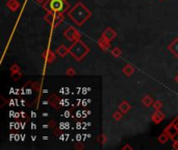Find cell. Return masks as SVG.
<instances>
[{"mask_svg":"<svg viewBox=\"0 0 178 150\" xmlns=\"http://www.w3.org/2000/svg\"><path fill=\"white\" fill-rule=\"evenodd\" d=\"M122 72L126 75V76H131V75L133 74V72H134L133 66L129 65V64L128 65H125L123 67V69H122Z\"/></svg>","mask_w":178,"mask_h":150,"instance_id":"9a60e30c","label":"cell"},{"mask_svg":"<svg viewBox=\"0 0 178 150\" xmlns=\"http://www.w3.org/2000/svg\"><path fill=\"white\" fill-rule=\"evenodd\" d=\"M69 8L70 4L66 0H46V2L43 4V8L48 13L64 14Z\"/></svg>","mask_w":178,"mask_h":150,"instance_id":"3957f363","label":"cell"},{"mask_svg":"<svg viewBox=\"0 0 178 150\" xmlns=\"http://www.w3.org/2000/svg\"><path fill=\"white\" fill-rule=\"evenodd\" d=\"M64 36L67 40H69L70 42H75V41L80 40L81 34H80V32L75 28V27H73V26H69L67 29H65Z\"/></svg>","mask_w":178,"mask_h":150,"instance_id":"8992f818","label":"cell"},{"mask_svg":"<svg viewBox=\"0 0 178 150\" xmlns=\"http://www.w3.org/2000/svg\"><path fill=\"white\" fill-rule=\"evenodd\" d=\"M123 149H124V150H126V149L132 150V147H131V146H130V145H128V144H127V145H125V146H124V147H123Z\"/></svg>","mask_w":178,"mask_h":150,"instance_id":"d4e9b609","label":"cell"},{"mask_svg":"<svg viewBox=\"0 0 178 150\" xmlns=\"http://www.w3.org/2000/svg\"></svg>","mask_w":178,"mask_h":150,"instance_id":"4dcf8cb0","label":"cell"},{"mask_svg":"<svg viewBox=\"0 0 178 150\" xmlns=\"http://www.w3.org/2000/svg\"><path fill=\"white\" fill-rule=\"evenodd\" d=\"M151 119L155 124H159L160 122H163L165 120V114L160 109H156L154 111V114L151 116Z\"/></svg>","mask_w":178,"mask_h":150,"instance_id":"ba28073f","label":"cell"},{"mask_svg":"<svg viewBox=\"0 0 178 150\" xmlns=\"http://www.w3.org/2000/svg\"><path fill=\"white\" fill-rule=\"evenodd\" d=\"M42 56H43V58H44L47 64H51L55 60V53L51 49H47L46 51L43 52Z\"/></svg>","mask_w":178,"mask_h":150,"instance_id":"9c48e42d","label":"cell"},{"mask_svg":"<svg viewBox=\"0 0 178 150\" xmlns=\"http://www.w3.org/2000/svg\"><path fill=\"white\" fill-rule=\"evenodd\" d=\"M98 46L100 47L103 51H107V50L111 48V42L107 41L106 39H104V38L101 36V39L98 41Z\"/></svg>","mask_w":178,"mask_h":150,"instance_id":"8fae6325","label":"cell"},{"mask_svg":"<svg viewBox=\"0 0 178 150\" xmlns=\"http://www.w3.org/2000/svg\"><path fill=\"white\" fill-rule=\"evenodd\" d=\"M111 54L114 55L115 57H118V56H120L121 55V50H120V48H114L113 49V51H111Z\"/></svg>","mask_w":178,"mask_h":150,"instance_id":"44dd1931","label":"cell"},{"mask_svg":"<svg viewBox=\"0 0 178 150\" xmlns=\"http://www.w3.org/2000/svg\"><path fill=\"white\" fill-rule=\"evenodd\" d=\"M173 148H174V149H177L178 150V141H175V142L173 143Z\"/></svg>","mask_w":178,"mask_h":150,"instance_id":"484cf974","label":"cell"},{"mask_svg":"<svg viewBox=\"0 0 178 150\" xmlns=\"http://www.w3.org/2000/svg\"><path fill=\"white\" fill-rule=\"evenodd\" d=\"M152 105H153V107H154L155 109H160L162 107H163L164 103L160 100H157V101H154Z\"/></svg>","mask_w":178,"mask_h":150,"instance_id":"ac0fdd59","label":"cell"},{"mask_svg":"<svg viewBox=\"0 0 178 150\" xmlns=\"http://www.w3.org/2000/svg\"><path fill=\"white\" fill-rule=\"evenodd\" d=\"M21 77V72L20 71H18V72H12V78H13L14 80H18L20 79Z\"/></svg>","mask_w":178,"mask_h":150,"instance_id":"7402d4cb","label":"cell"},{"mask_svg":"<svg viewBox=\"0 0 178 150\" xmlns=\"http://www.w3.org/2000/svg\"><path fill=\"white\" fill-rule=\"evenodd\" d=\"M122 114H123V113H122L121 111H115L114 113V119L116 120V121H120V120L122 119Z\"/></svg>","mask_w":178,"mask_h":150,"instance_id":"d6986e66","label":"cell"},{"mask_svg":"<svg viewBox=\"0 0 178 150\" xmlns=\"http://www.w3.org/2000/svg\"><path fill=\"white\" fill-rule=\"evenodd\" d=\"M66 74H67L68 76H74V75L76 74V71H75V69L73 67H70L69 69L66 71Z\"/></svg>","mask_w":178,"mask_h":150,"instance_id":"ffe728a7","label":"cell"},{"mask_svg":"<svg viewBox=\"0 0 178 150\" xmlns=\"http://www.w3.org/2000/svg\"><path fill=\"white\" fill-rule=\"evenodd\" d=\"M6 6L12 12H16V10L20 8V3H19L18 0H8V3H6Z\"/></svg>","mask_w":178,"mask_h":150,"instance_id":"7c38bea8","label":"cell"},{"mask_svg":"<svg viewBox=\"0 0 178 150\" xmlns=\"http://www.w3.org/2000/svg\"><path fill=\"white\" fill-rule=\"evenodd\" d=\"M169 51L174 55L175 57H178V38H176L173 42H171L168 46Z\"/></svg>","mask_w":178,"mask_h":150,"instance_id":"30bf717a","label":"cell"},{"mask_svg":"<svg viewBox=\"0 0 178 150\" xmlns=\"http://www.w3.org/2000/svg\"><path fill=\"white\" fill-rule=\"evenodd\" d=\"M44 19L47 23H49L50 25H52V28H55V27H57V26L64 21V14L48 13V12H47Z\"/></svg>","mask_w":178,"mask_h":150,"instance_id":"277c9868","label":"cell"},{"mask_svg":"<svg viewBox=\"0 0 178 150\" xmlns=\"http://www.w3.org/2000/svg\"><path fill=\"white\" fill-rule=\"evenodd\" d=\"M36 1L39 3V4H44V3L46 2V0H36Z\"/></svg>","mask_w":178,"mask_h":150,"instance_id":"4316f807","label":"cell"},{"mask_svg":"<svg viewBox=\"0 0 178 150\" xmlns=\"http://www.w3.org/2000/svg\"><path fill=\"white\" fill-rule=\"evenodd\" d=\"M20 71V67L18 65H13L10 67V72H18Z\"/></svg>","mask_w":178,"mask_h":150,"instance_id":"cb8c5ba5","label":"cell"},{"mask_svg":"<svg viewBox=\"0 0 178 150\" xmlns=\"http://www.w3.org/2000/svg\"><path fill=\"white\" fill-rule=\"evenodd\" d=\"M106 140H107V138H106L105 135H100V137H98V141L102 144V145H104L106 143Z\"/></svg>","mask_w":178,"mask_h":150,"instance_id":"603a6c76","label":"cell"},{"mask_svg":"<svg viewBox=\"0 0 178 150\" xmlns=\"http://www.w3.org/2000/svg\"><path fill=\"white\" fill-rule=\"evenodd\" d=\"M160 1H162V0H160Z\"/></svg>","mask_w":178,"mask_h":150,"instance_id":"f546056e","label":"cell"},{"mask_svg":"<svg viewBox=\"0 0 178 150\" xmlns=\"http://www.w3.org/2000/svg\"><path fill=\"white\" fill-rule=\"evenodd\" d=\"M164 132H166L169 136V138L172 139L174 142L178 141V117L172 121V123L169 124V126L166 128Z\"/></svg>","mask_w":178,"mask_h":150,"instance_id":"5b68a950","label":"cell"},{"mask_svg":"<svg viewBox=\"0 0 178 150\" xmlns=\"http://www.w3.org/2000/svg\"><path fill=\"white\" fill-rule=\"evenodd\" d=\"M130 109H131V105H130L128 101H126V100H123L121 103H120V105H119V109H120L123 114H127V113L130 111Z\"/></svg>","mask_w":178,"mask_h":150,"instance_id":"4fadbf2b","label":"cell"},{"mask_svg":"<svg viewBox=\"0 0 178 150\" xmlns=\"http://www.w3.org/2000/svg\"><path fill=\"white\" fill-rule=\"evenodd\" d=\"M56 53L60 57H65L66 55L68 54V53H69V48H67V47L65 46V45H60V46L57 47Z\"/></svg>","mask_w":178,"mask_h":150,"instance_id":"5bb4252c","label":"cell"},{"mask_svg":"<svg viewBox=\"0 0 178 150\" xmlns=\"http://www.w3.org/2000/svg\"><path fill=\"white\" fill-rule=\"evenodd\" d=\"M102 38H104V39H106L107 41H113V40L115 39L117 36V32L114 30V29L111 28V27H107V28L105 29V30L102 32Z\"/></svg>","mask_w":178,"mask_h":150,"instance_id":"52a82bcc","label":"cell"},{"mask_svg":"<svg viewBox=\"0 0 178 150\" xmlns=\"http://www.w3.org/2000/svg\"><path fill=\"white\" fill-rule=\"evenodd\" d=\"M75 148H76V149H83V145H81V144H78V145L75 146Z\"/></svg>","mask_w":178,"mask_h":150,"instance_id":"83f0119b","label":"cell"},{"mask_svg":"<svg viewBox=\"0 0 178 150\" xmlns=\"http://www.w3.org/2000/svg\"><path fill=\"white\" fill-rule=\"evenodd\" d=\"M169 139H170V138H169V136L167 135L166 132H164V133H162V135L158 137L157 140H158V142H159L160 144H166V143L168 142Z\"/></svg>","mask_w":178,"mask_h":150,"instance_id":"e0dca14e","label":"cell"},{"mask_svg":"<svg viewBox=\"0 0 178 150\" xmlns=\"http://www.w3.org/2000/svg\"><path fill=\"white\" fill-rule=\"evenodd\" d=\"M68 17L77 26H82L92 17V12L79 1L68 12Z\"/></svg>","mask_w":178,"mask_h":150,"instance_id":"6da1fadb","label":"cell"},{"mask_svg":"<svg viewBox=\"0 0 178 150\" xmlns=\"http://www.w3.org/2000/svg\"><path fill=\"white\" fill-rule=\"evenodd\" d=\"M142 103L144 104L146 107H149V106H151L153 104L152 97H151L150 95H145L144 97H143V99H142Z\"/></svg>","mask_w":178,"mask_h":150,"instance_id":"2e32d148","label":"cell"},{"mask_svg":"<svg viewBox=\"0 0 178 150\" xmlns=\"http://www.w3.org/2000/svg\"><path fill=\"white\" fill-rule=\"evenodd\" d=\"M175 81H176V83H178V74H177V75H176V76H175Z\"/></svg>","mask_w":178,"mask_h":150,"instance_id":"f1b7e54d","label":"cell"},{"mask_svg":"<svg viewBox=\"0 0 178 150\" xmlns=\"http://www.w3.org/2000/svg\"><path fill=\"white\" fill-rule=\"evenodd\" d=\"M89 52H90V48L81 40L73 42V44L69 47V53L77 62L82 61L87 56V54H88Z\"/></svg>","mask_w":178,"mask_h":150,"instance_id":"7a4b0ae2","label":"cell"}]
</instances>
